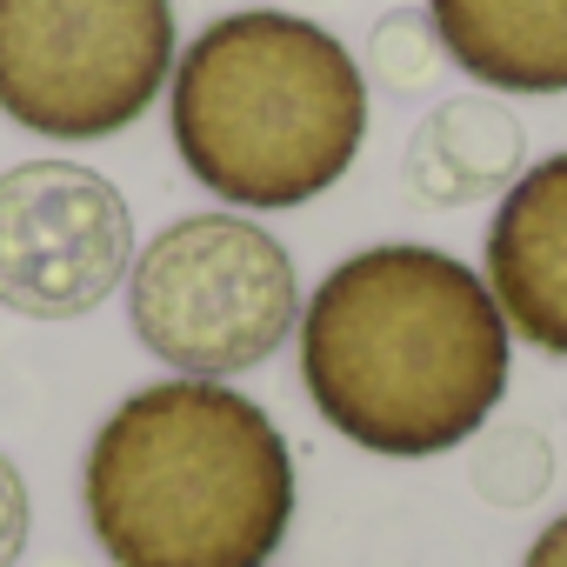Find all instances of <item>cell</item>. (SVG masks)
I'll return each mask as SVG.
<instances>
[{
	"label": "cell",
	"mask_w": 567,
	"mask_h": 567,
	"mask_svg": "<svg viewBox=\"0 0 567 567\" xmlns=\"http://www.w3.org/2000/svg\"><path fill=\"white\" fill-rule=\"evenodd\" d=\"M295 341L315 414L388 461H427L474 441L494 421L514 361L494 288L421 240H381L328 267L301 301Z\"/></svg>",
	"instance_id": "cell-1"
},
{
	"label": "cell",
	"mask_w": 567,
	"mask_h": 567,
	"mask_svg": "<svg viewBox=\"0 0 567 567\" xmlns=\"http://www.w3.org/2000/svg\"><path fill=\"white\" fill-rule=\"evenodd\" d=\"M81 501L114 567H267L295 520V454L240 388L174 374L94 427Z\"/></svg>",
	"instance_id": "cell-2"
},
{
	"label": "cell",
	"mask_w": 567,
	"mask_h": 567,
	"mask_svg": "<svg viewBox=\"0 0 567 567\" xmlns=\"http://www.w3.org/2000/svg\"><path fill=\"white\" fill-rule=\"evenodd\" d=\"M181 167L240 214H288L348 181L368 141V74L308 14L234 8L207 21L167 81Z\"/></svg>",
	"instance_id": "cell-3"
},
{
	"label": "cell",
	"mask_w": 567,
	"mask_h": 567,
	"mask_svg": "<svg viewBox=\"0 0 567 567\" xmlns=\"http://www.w3.org/2000/svg\"><path fill=\"white\" fill-rule=\"evenodd\" d=\"M127 328L174 374H247L301 328L295 254L240 207L181 214L127 267Z\"/></svg>",
	"instance_id": "cell-4"
},
{
	"label": "cell",
	"mask_w": 567,
	"mask_h": 567,
	"mask_svg": "<svg viewBox=\"0 0 567 567\" xmlns=\"http://www.w3.org/2000/svg\"><path fill=\"white\" fill-rule=\"evenodd\" d=\"M174 0H0V114L41 141H114L174 81Z\"/></svg>",
	"instance_id": "cell-5"
},
{
	"label": "cell",
	"mask_w": 567,
	"mask_h": 567,
	"mask_svg": "<svg viewBox=\"0 0 567 567\" xmlns=\"http://www.w3.org/2000/svg\"><path fill=\"white\" fill-rule=\"evenodd\" d=\"M141 240L127 194L87 161H21L0 174V308L28 321H81L127 288Z\"/></svg>",
	"instance_id": "cell-6"
},
{
	"label": "cell",
	"mask_w": 567,
	"mask_h": 567,
	"mask_svg": "<svg viewBox=\"0 0 567 567\" xmlns=\"http://www.w3.org/2000/svg\"><path fill=\"white\" fill-rule=\"evenodd\" d=\"M487 288L507 334L567 361V154L534 161L501 194L487 227Z\"/></svg>",
	"instance_id": "cell-7"
},
{
	"label": "cell",
	"mask_w": 567,
	"mask_h": 567,
	"mask_svg": "<svg viewBox=\"0 0 567 567\" xmlns=\"http://www.w3.org/2000/svg\"><path fill=\"white\" fill-rule=\"evenodd\" d=\"M527 174V127L501 94H447L427 107V121L408 134L401 187L414 207H474L501 200Z\"/></svg>",
	"instance_id": "cell-8"
},
{
	"label": "cell",
	"mask_w": 567,
	"mask_h": 567,
	"mask_svg": "<svg viewBox=\"0 0 567 567\" xmlns=\"http://www.w3.org/2000/svg\"><path fill=\"white\" fill-rule=\"evenodd\" d=\"M427 21L487 94H567V0H427Z\"/></svg>",
	"instance_id": "cell-9"
},
{
	"label": "cell",
	"mask_w": 567,
	"mask_h": 567,
	"mask_svg": "<svg viewBox=\"0 0 567 567\" xmlns=\"http://www.w3.org/2000/svg\"><path fill=\"white\" fill-rule=\"evenodd\" d=\"M467 481H474V494L494 501V507H534V501L554 487V447H547V434L527 427V421L481 427V434H474Z\"/></svg>",
	"instance_id": "cell-10"
},
{
	"label": "cell",
	"mask_w": 567,
	"mask_h": 567,
	"mask_svg": "<svg viewBox=\"0 0 567 567\" xmlns=\"http://www.w3.org/2000/svg\"><path fill=\"white\" fill-rule=\"evenodd\" d=\"M441 68H447V48H441L427 8H394V14L374 21V34H368V68H361V74H374V87L414 101V94H427V87L441 81Z\"/></svg>",
	"instance_id": "cell-11"
},
{
	"label": "cell",
	"mask_w": 567,
	"mask_h": 567,
	"mask_svg": "<svg viewBox=\"0 0 567 567\" xmlns=\"http://www.w3.org/2000/svg\"><path fill=\"white\" fill-rule=\"evenodd\" d=\"M28 527H34V501H28V481L21 467L0 454V567H14L21 547H28Z\"/></svg>",
	"instance_id": "cell-12"
},
{
	"label": "cell",
	"mask_w": 567,
	"mask_h": 567,
	"mask_svg": "<svg viewBox=\"0 0 567 567\" xmlns=\"http://www.w3.org/2000/svg\"><path fill=\"white\" fill-rule=\"evenodd\" d=\"M520 567H567V514H554V520L534 534V547L520 554Z\"/></svg>",
	"instance_id": "cell-13"
}]
</instances>
